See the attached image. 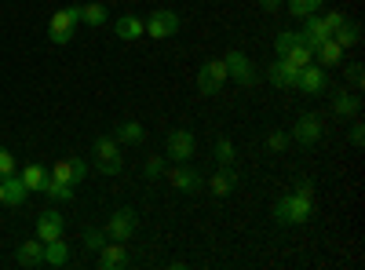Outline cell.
<instances>
[{
	"label": "cell",
	"mask_w": 365,
	"mask_h": 270,
	"mask_svg": "<svg viewBox=\"0 0 365 270\" xmlns=\"http://www.w3.org/2000/svg\"><path fill=\"white\" fill-rule=\"evenodd\" d=\"M322 135H325V125H322L318 113H299L296 117V125H292V139L296 142L314 146V142H322Z\"/></svg>",
	"instance_id": "cell-10"
},
{
	"label": "cell",
	"mask_w": 365,
	"mask_h": 270,
	"mask_svg": "<svg viewBox=\"0 0 365 270\" xmlns=\"http://www.w3.org/2000/svg\"><path fill=\"white\" fill-rule=\"evenodd\" d=\"M81 242H84V249H91V252H99V249H103V245L110 242V237H106V230H91V227H88V230L81 234Z\"/></svg>",
	"instance_id": "cell-32"
},
{
	"label": "cell",
	"mask_w": 365,
	"mask_h": 270,
	"mask_svg": "<svg viewBox=\"0 0 365 270\" xmlns=\"http://www.w3.org/2000/svg\"><path fill=\"white\" fill-rule=\"evenodd\" d=\"M351 142H354V146L365 142V125H361V121H351Z\"/></svg>",
	"instance_id": "cell-39"
},
{
	"label": "cell",
	"mask_w": 365,
	"mask_h": 270,
	"mask_svg": "<svg viewBox=\"0 0 365 270\" xmlns=\"http://www.w3.org/2000/svg\"><path fill=\"white\" fill-rule=\"evenodd\" d=\"M0 204H4V187H0Z\"/></svg>",
	"instance_id": "cell-41"
},
{
	"label": "cell",
	"mask_w": 365,
	"mask_h": 270,
	"mask_svg": "<svg viewBox=\"0 0 365 270\" xmlns=\"http://www.w3.org/2000/svg\"><path fill=\"white\" fill-rule=\"evenodd\" d=\"M332 41H336L340 48H354V44L361 41V26H358L354 19H344L336 29H332Z\"/></svg>",
	"instance_id": "cell-23"
},
{
	"label": "cell",
	"mask_w": 365,
	"mask_h": 270,
	"mask_svg": "<svg viewBox=\"0 0 365 270\" xmlns=\"http://www.w3.org/2000/svg\"><path fill=\"white\" fill-rule=\"evenodd\" d=\"M135 227H139L135 208H117V212L110 216V223H106V237H110V242L128 245L132 237H135Z\"/></svg>",
	"instance_id": "cell-6"
},
{
	"label": "cell",
	"mask_w": 365,
	"mask_h": 270,
	"mask_svg": "<svg viewBox=\"0 0 365 270\" xmlns=\"http://www.w3.org/2000/svg\"><path fill=\"white\" fill-rule=\"evenodd\" d=\"M267 81H270L274 88H296V81H299V66L285 63V58H274V63L267 66Z\"/></svg>",
	"instance_id": "cell-15"
},
{
	"label": "cell",
	"mask_w": 365,
	"mask_h": 270,
	"mask_svg": "<svg viewBox=\"0 0 365 270\" xmlns=\"http://www.w3.org/2000/svg\"><path fill=\"white\" fill-rule=\"evenodd\" d=\"M113 33H117L120 41H139V37H146V22H143L139 15H120V19L113 22Z\"/></svg>",
	"instance_id": "cell-20"
},
{
	"label": "cell",
	"mask_w": 365,
	"mask_h": 270,
	"mask_svg": "<svg viewBox=\"0 0 365 270\" xmlns=\"http://www.w3.org/2000/svg\"><path fill=\"white\" fill-rule=\"evenodd\" d=\"M81 26H106L110 22V8L106 4H81Z\"/></svg>",
	"instance_id": "cell-27"
},
{
	"label": "cell",
	"mask_w": 365,
	"mask_h": 270,
	"mask_svg": "<svg viewBox=\"0 0 365 270\" xmlns=\"http://www.w3.org/2000/svg\"><path fill=\"white\" fill-rule=\"evenodd\" d=\"M99 266L103 270H125V266H132V256H128V245H120V242H106L103 249H99Z\"/></svg>",
	"instance_id": "cell-14"
},
{
	"label": "cell",
	"mask_w": 365,
	"mask_h": 270,
	"mask_svg": "<svg viewBox=\"0 0 365 270\" xmlns=\"http://www.w3.org/2000/svg\"><path fill=\"white\" fill-rule=\"evenodd\" d=\"M274 51H278V58H285V63H292V66H299V70L314 63V48L303 41L299 29H282L278 41H274Z\"/></svg>",
	"instance_id": "cell-2"
},
{
	"label": "cell",
	"mask_w": 365,
	"mask_h": 270,
	"mask_svg": "<svg viewBox=\"0 0 365 270\" xmlns=\"http://www.w3.org/2000/svg\"><path fill=\"white\" fill-rule=\"evenodd\" d=\"M0 187H4V204H8V208H22V204H26L29 190H26V183H22L19 172L4 175V179H0Z\"/></svg>",
	"instance_id": "cell-18"
},
{
	"label": "cell",
	"mask_w": 365,
	"mask_h": 270,
	"mask_svg": "<svg viewBox=\"0 0 365 270\" xmlns=\"http://www.w3.org/2000/svg\"><path fill=\"white\" fill-rule=\"evenodd\" d=\"M165 175H168V187H175L179 194H194L205 179L190 168V161L187 165H175V168H165Z\"/></svg>",
	"instance_id": "cell-13"
},
{
	"label": "cell",
	"mask_w": 365,
	"mask_h": 270,
	"mask_svg": "<svg viewBox=\"0 0 365 270\" xmlns=\"http://www.w3.org/2000/svg\"><path fill=\"white\" fill-rule=\"evenodd\" d=\"M143 22H146V37L150 41H168V37L179 33V15L168 11V8L150 11V19H143Z\"/></svg>",
	"instance_id": "cell-9"
},
{
	"label": "cell",
	"mask_w": 365,
	"mask_h": 270,
	"mask_svg": "<svg viewBox=\"0 0 365 270\" xmlns=\"http://www.w3.org/2000/svg\"><path fill=\"white\" fill-rule=\"evenodd\" d=\"M314 63H318L322 70H336V66L344 63V48H340L336 41H332V37H329V41H322V44L314 48Z\"/></svg>",
	"instance_id": "cell-19"
},
{
	"label": "cell",
	"mask_w": 365,
	"mask_h": 270,
	"mask_svg": "<svg viewBox=\"0 0 365 270\" xmlns=\"http://www.w3.org/2000/svg\"><path fill=\"white\" fill-rule=\"evenodd\" d=\"M270 216L278 227H299V223H307L314 216V197H303V194H285L274 201L270 208Z\"/></svg>",
	"instance_id": "cell-1"
},
{
	"label": "cell",
	"mask_w": 365,
	"mask_h": 270,
	"mask_svg": "<svg viewBox=\"0 0 365 270\" xmlns=\"http://www.w3.org/2000/svg\"><path fill=\"white\" fill-rule=\"evenodd\" d=\"M44 194H48L51 201H73L77 187H66V183H58V179H48V187H44Z\"/></svg>",
	"instance_id": "cell-30"
},
{
	"label": "cell",
	"mask_w": 365,
	"mask_h": 270,
	"mask_svg": "<svg viewBox=\"0 0 365 270\" xmlns=\"http://www.w3.org/2000/svg\"><path fill=\"white\" fill-rule=\"evenodd\" d=\"M223 84H227L223 58H205V63L197 66V92H201L205 99H212V95H220Z\"/></svg>",
	"instance_id": "cell-5"
},
{
	"label": "cell",
	"mask_w": 365,
	"mask_h": 270,
	"mask_svg": "<svg viewBox=\"0 0 365 270\" xmlns=\"http://www.w3.org/2000/svg\"><path fill=\"white\" fill-rule=\"evenodd\" d=\"M15 259H19L22 266H44V242H41V237H34V242H22L19 252H15Z\"/></svg>",
	"instance_id": "cell-22"
},
{
	"label": "cell",
	"mask_w": 365,
	"mask_h": 270,
	"mask_svg": "<svg viewBox=\"0 0 365 270\" xmlns=\"http://www.w3.org/2000/svg\"><path fill=\"white\" fill-rule=\"evenodd\" d=\"M223 66H227V81H234L241 88H252L256 84V66L249 63L245 51H227L223 55Z\"/></svg>",
	"instance_id": "cell-7"
},
{
	"label": "cell",
	"mask_w": 365,
	"mask_h": 270,
	"mask_svg": "<svg viewBox=\"0 0 365 270\" xmlns=\"http://www.w3.org/2000/svg\"><path fill=\"white\" fill-rule=\"evenodd\" d=\"M234 187H237V175H234L230 168H220L216 175L208 179V190L216 194V197H227V194H234Z\"/></svg>",
	"instance_id": "cell-26"
},
{
	"label": "cell",
	"mask_w": 365,
	"mask_h": 270,
	"mask_svg": "<svg viewBox=\"0 0 365 270\" xmlns=\"http://www.w3.org/2000/svg\"><path fill=\"white\" fill-rule=\"evenodd\" d=\"M325 8V0H289V15L303 19V15H314Z\"/></svg>",
	"instance_id": "cell-29"
},
{
	"label": "cell",
	"mask_w": 365,
	"mask_h": 270,
	"mask_svg": "<svg viewBox=\"0 0 365 270\" xmlns=\"http://www.w3.org/2000/svg\"><path fill=\"white\" fill-rule=\"evenodd\" d=\"M347 81H351L354 88H361V81H365V73H361V63H351V66H347Z\"/></svg>",
	"instance_id": "cell-36"
},
{
	"label": "cell",
	"mask_w": 365,
	"mask_h": 270,
	"mask_svg": "<svg viewBox=\"0 0 365 270\" xmlns=\"http://www.w3.org/2000/svg\"><path fill=\"white\" fill-rule=\"evenodd\" d=\"M285 146H289V135L285 132H270L267 135V150H274V154H282Z\"/></svg>",
	"instance_id": "cell-35"
},
{
	"label": "cell",
	"mask_w": 365,
	"mask_h": 270,
	"mask_svg": "<svg viewBox=\"0 0 365 270\" xmlns=\"http://www.w3.org/2000/svg\"><path fill=\"white\" fill-rule=\"evenodd\" d=\"M303 41H307L311 48H318L322 41H329L332 33H329V26H325V19H322V11H314V15H303Z\"/></svg>",
	"instance_id": "cell-17"
},
{
	"label": "cell",
	"mask_w": 365,
	"mask_h": 270,
	"mask_svg": "<svg viewBox=\"0 0 365 270\" xmlns=\"http://www.w3.org/2000/svg\"><path fill=\"white\" fill-rule=\"evenodd\" d=\"M216 161H220V168L234 165V142L230 139H216Z\"/></svg>",
	"instance_id": "cell-33"
},
{
	"label": "cell",
	"mask_w": 365,
	"mask_h": 270,
	"mask_svg": "<svg viewBox=\"0 0 365 270\" xmlns=\"http://www.w3.org/2000/svg\"><path fill=\"white\" fill-rule=\"evenodd\" d=\"M22 183H26V190H37V194H44V187H48V179H51V172L44 168V165H37V161H29L22 172Z\"/></svg>",
	"instance_id": "cell-21"
},
{
	"label": "cell",
	"mask_w": 365,
	"mask_h": 270,
	"mask_svg": "<svg viewBox=\"0 0 365 270\" xmlns=\"http://www.w3.org/2000/svg\"><path fill=\"white\" fill-rule=\"evenodd\" d=\"M165 157H146V165H143V179H146V183H158V179L165 175Z\"/></svg>",
	"instance_id": "cell-31"
},
{
	"label": "cell",
	"mask_w": 365,
	"mask_h": 270,
	"mask_svg": "<svg viewBox=\"0 0 365 270\" xmlns=\"http://www.w3.org/2000/svg\"><path fill=\"white\" fill-rule=\"evenodd\" d=\"M322 19H325V26H329V33H332V29H336V26H340V22L347 19V15H344V11H325Z\"/></svg>",
	"instance_id": "cell-38"
},
{
	"label": "cell",
	"mask_w": 365,
	"mask_h": 270,
	"mask_svg": "<svg viewBox=\"0 0 365 270\" xmlns=\"http://www.w3.org/2000/svg\"><path fill=\"white\" fill-rule=\"evenodd\" d=\"M11 172H19V165H15V157H11V150L0 146V179L11 175Z\"/></svg>",
	"instance_id": "cell-34"
},
{
	"label": "cell",
	"mask_w": 365,
	"mask_h": 270,
	"mask_svg": "<svg viewBox=\"0 0 365 270\" xmlns=\"http://www.w3.org/2000/svg\"><path fill=\"white\" fill-rule=\"evenodd\" d=\"M77 26H81V11H77V4L51 11V19H48V41L58 44V48L70 44V41L77 37Z\"/></svg>",
	"instance_id": "cell-3"
},
{
	"label": "cell",
	"mask_w": 365,
	"mask_h": 270,
	"mask_svg": "<svg viewBox=\"0 0 365 270\" xmlns=\"http://www.w3.org/2000/svg\"><path fill=\"white\" fill-rule=\"evenodd\" d=\"M292 194H303V197H314V183H311V179H296V187H292Z\"/></svg>",
	"instance_id": "cell-37"
},
{
	"label": "cell",
	"mask_w": 365,
	"mask_h": 270,
	"mask_svg": "<svg viewBox=\"0 0 365 270\" xmlns=\"http://www.w3.org/2000/svg\"><path fill=\"white\" fill-rule=\"evenodd\" d=\"M91 154H96V168L103 175H117L120 168H125V157H120V142L113 135H99L96 142H91Z\"/></svg>",
	"instance_id": "cell-4"
},
{
	"label": "cell",
	"mask_w": 365,
	"mask_h": 270,
	"mask_svg": "<svg viewBox=\"0 0 365 270\" xmlns=\"http://www.w3.org/2000/svg\"><path fill=\"white\" fill-rule=\"evenodd\" d=\"M113 139H117V142H143V139H146V128H143L139 121H120V125L113 128Z\"/></svg>",
	"instance_id": "cell-28"
},
{
	"label": "cell",
	"mask_w": 365,
	"mask_h": 270,
	"mask_svg": "<svg viewBox=\"0 0 365 270\" xmlns=\"http://www.w3.org/2000/svg\"><path fill=\"white\" fill-rule=\"evenodd\" d=\"M168 157L175 165H187L190 157H197V139L190 128H172L168 132Z\"/></svg>",
	"instance_id": "cell-8"
},
{
	"label": "cell",
	"mask_w": 365,
	"mask_h": 270,
	"mask_svg": "<svg viewBox=\"0 0 365 270\" xmlns=\"http://www.w3.org/2000/svg\"><path fill=\"white\" fill-rule=\"evenodd\" d=\"M70 263V245L63 237H55V242L44 245V266H66Z\"/></svg>",
	"instance_id": "cell-24"
},
{
	"label": "cell",
	"mask_w": 365,
	"mask_h": 270,
	"mask_svg": "<svg viewBox=\"0 0 365 270\" xmlns=\"http://www.w3.org/2000/svg\"><path fill=\"white\" fill-rule=\"evenodd\" d=\"M259 8H263V11H278L282 0H259Z\"/></svg>",
	"instance_id": "cell-40"
},
{
	"label": "cell",
	"mask_w": 365,
	"mask_h": 270,
	"mask_svg": "<svg viewBox=\"0 0 365 270\" xmlns=\"http://www.w3.org/2000/svg\"><path fill=\"white\" fill-rule=\"evenodd\" d=\"M63 230H66V219L55 212V208H48V212H41L37 216V237L48 245V242H55V237H63Z\"/></svg>",
	"instance_id": "cell-16"
},
{
	"label": "cell",
	"mask_w": 365,
	"mask_h": 270,
	"mask_svg": "<svg viewBox=\"0 0 365 270\" xmlns=\"http://www.w3.org/2000/svg\"><path fill=\"white\" fill-rule=\"evenodd\" d=\"M51 179H58V183H66V187H81V179L88 175V165L81 157H58L51 168Z\"/></svg>",
	"instance_id": "cell-11"
},
{
	"label": "cell",
	"mask_w": 365,
	"mask_h": 270,
	"mask_svg": "<svg viewBox=\"0 0 365 270\" xmlns=\"http://www.w3.org/2000/svg\"><path fill=\"white\" fill-rule=\"evenodd\" d=\"M332 113H336V117H358L361 113L358 92H340L336 99H332Z\"/></svg>",
	"instance_id": "cell-25"
},
{
	"label": "cell",
	"mask_w": 365,
	"mask_h": 270,
	"mask_svg": "<svg viewBox=\"0 0 365 270\" xmlns=\"http://www.w3.org/2000/svg\"><path fill=\"white\" fill-rule=\"evenodd\" d=\"M329 88V77H325V70L318 66V63H311V66H303L299 70V81H296V92H303V95H311V99H318L322 92Z\"/></svg>",
	"instance_id": "cell-12"
}]
</instances>
